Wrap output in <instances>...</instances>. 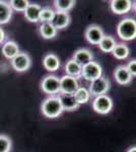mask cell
I'll use <instances>...</instances> for the list:
<instances>
[{
	"label": "cell",
	"mask_w": 136,
	"mask_h": 152,
	"mask_svg": "<svg viewBox=\"0 0 136 152\" xmlns=\"http://www.w3.org/2000/svg\"><path fill=\"white\" fill-rule=\"evenodd\" d=\"M41 111L42 114L49 119L58 118L64 112L58 95H50L44 99L41 104Z\"/></svg>",
	"instance_id": "6da1fadb"
},
{
	"label": "cell",
	"mask_w": 136,
	"mask_h": 152,
	"mask_svg": "<svg viewBox=\"0 0 136 152\" xmlns=\"http://www.w3.org/2000/svg\"><path fill=\"white\" fill-rule=\"evenodd\" d=\"M117 35L122 41H133L136 39V19L126 18L119 21Z\"/></svg>",
	"instance_id": "7a4b0ae2"
},
{
	"label": "cell",
	"mask_w": 136,
	"mask_h": 152,
	"mask_svg": "<svg viewBox=\"0 0 136 152\" xmlns=\"http://www.w3.org/2000/svg\"><path fill=\"white\" fill-rule=\"evenodd\" d=\"M111 83L110 80L105 76H101L98 79H95L90 81V84L88 86V90L91 96H99V95H104L110 90Z\"/></svg>",
	"instance_id": "3957f363"
},
{
	"label": "cell",
	"mask_w": 136,
	"mask_h": 152,
	"mask_svg": "<svg viewBox=\"0 0 136 152\" xmlns=\"http://www.w3.org/2000/svg\"><path fill=\"white\" fill-rule=\"evenodd\" d=\"M114 107L113 100L109 95H99L93 100V109L96 113L100 115H107L112 111Z\"/></svg>",
	"instance_id": "277c9868"
},
{
	"label": "cell",
	"mask_w": 136,
	"mask_h": 152,
	"mask_svg": "<svg viewBox=\"0 0 136 152\" xmlns=\"http://www.w3.org/2000/svg\"><path fill=\"white\" fill-rule=\"evenodd\" d=\"M41 89L49 95L60 94V79L55 75H47L41 81Z\"/></svg>",
	"instance_id": "5b68a950"
},
{
	"label": "cell",
	"mask_w": 136,
	"mask_h": 152,
	"mask_svg": "<svg viewBox=\"0 0 136 152\" xmlns=\"http://www.w3.org/2000/svg\"><path fill=\"white\" fill-rule=\"evenodd\" d=\"M81 77L85 78L87 81H93L103 76V68L96 61H91L90 63L82 66L81 69Z\"/></svg>",
	"instance_id": "8992f818"
},
{
	"label": "cell",
	"mask_w": 136,
	"mask_h": 152,
	"mask_svg": "<svg viewBox=\"0 0 136 152\" xmlns=\"http://www.w3.org/2000/svg\"><path fill=\"white\" fill-rule=\"evenodd\" d=\"M32 65V59L28 53L19 52L11 60V66L17 72H24L29 70Z\"/></svg>",
	"instance_id": "52a82bcc"
},
{
	"label": "cell",
	"mask_w": 136,
	"mask_h": 152,
	"mask_svg": "<svg viewBox=\"0 0 136 152\" xmlns=\"http://www.w3.org/2000/svg\"><path fill=\"white\" fill-rule=\"evenodd\" d=\"M60 79V94H73L79 87V83L76 77L69 75H63Z\"/></svg>",
	"instance_id": "ba28073f"
},
{
	"label": "cell",
	"mask_w": 136,
	"mask_h": 152,
	"mask_svg": "<svg viewBox=\"0 0 136 152\" xmlns=\"http://www.w3.org/2000/svg\"><path fill=\"white\" fill-rule=\"evenodd\" d=\"M105 36L103 28L98 24H90L86 28L85 31V37L86 41L91 45H99V43Z\"/></svg>",
	"instance_id": "9c48e42d"
},
{
	"label": "cell",
	"mask_w": 136,
	"mask_h": 152,
	"mask_svg": "<svg viewBox=\"0 0 136 152\" xmlns=\"http://www.w3.org/2000/svg\"><path fill=\"white\" fill-rule=\"evenodd\" d=\"M114 77H115L116 82L120 85H128L132 81L133 78L126 65H119L118 67H116L114 71Z\"/></svg>",
	"instance_id": "30bf717a"
},
{
	"label": "cell",
	"mask_w": 136,
	"mask_h": 152,
	"mask_svg": "<svg viewBox=\"0 0 136 152\" xmlns=\"http://www.w3.org/2000/svg\"><path fill=\"white\" fill-rule=\"evenodd\" d=\"M110 8L115 14L122 15L128 13L132 9V1L130 0H112L110 2Z\"/></svg>",
	"instance_id": "8fae6325"
},
{
	"label": "cell",
	"mask_w": 136,
	"mask_h": 152,
	"mask_svg": "<svg viewBox=\"0 0 136 152\" xmlns=\"http://www.w3.org/2000/svg\"><path fill=\"white\" fill-rule=\"evenodd\" d=\"M72 59L74 61H76L80 66H85L90 63L91 61H93V54L88 49L81 48L73 53Z\"/></svg>",
	"instance_id": "7c38bea8"
},
{
	"label": "cell",
	"mask_w": 136,
	"mask_h": 152,
	"mask_svg": "<svg viewBox=\"0 0 136 152\" xmlns=\"http://www.w3.org/2000/svg\"><path fill=\"white\" fill-rule=\"evenodd\" d=\"M43 66L49 72H55L60 68L59 57L54 53H49L43 58Z\"/></svg>",
	"instance_id": "4fadbf2b"
},
{
	"label": "cell",
	"mask_w": 136,
	"mask_h": 152,
	"mask_svg": "<svg viewBox=\"0 0 136 152\" xmlns=\"http://www.w3.org/2000/svg\"><path fill=\"white\" fill-rule=\"evenodd\" d=\"M42 7L39 4L36 3H29L26 9L24 10V18H26L29 23H38L40 21Z\"/></svg>",
	"instance_id": "5bb4252c"
},
{
	"label": "cell",
	"mask_w": 136,
	"mask_h": 152,
	"mask_svg": "<svg viewBox=\"0 0 136 152\" xmlns=\"http://www.w3.org/2000/svg\"><path fill=\"white\" fill-rule=\"evenodd\" d=\"M70 15H69L68 12H60V11H56L54 18L52 20V24L58 29H63L65 28H67L70 23Z\"/></svg>",
	"instance_id": "9a60e30c"
},
{
	"label": "cell",
	"mask_w": 136,
	"mask_h": 152,
	"mask_svg": "<svg viewBox=\"0 0 136 152\" xmlns=\"http://www.w3.org/2000/svg\"><path fill=\"white\" fill-rule=\"evenodd\" d=\"M58 96H59V99H60L61 104H62V107H63V111L73 112V111L78 110V107H80V105L76 102V100H75V99H74L73 94H60Z\"/></svg>",
	"instance_id": "2e32d148"
},
{
	"label": "cell",
	"mask_w": 136,
	"mask_h": 152,
	"mask_svg": "<svg viewBox=\"0 0 136 152\" xmlns=\"http://www.w3.org/2000/svg\"><path fill=\"white\" fill-rule=\"evenodd\" d=\"M19 53V47L16 42L7 41L2 46V54L6 59L12 60Z\"/></svg>",
	"instance_id": "e0dca14e"
},
{
	"label": "cell",
	"mask_w": 136,
	"mask_h": 152,
	"mask_svg": "<svg viewBox=\"0 0 136 152\" xmlns=\"http://www.w3.org/2000/svg\"><path fill=\"white\" fill-rule=\"evenodd\" d=\"M39 31L42 38L46 40H51L54 39L57 35V28L52 24V23H42L41 26H39Z\"/></svg>",
	"instance_id": "ac0fdd59"
},
{
	"label": "cell",
	"mask_w": 136,
	"mask_h": 152,
	"mask_svg": "<svg viewBox=\"0 0 136 152\" xmlns=\"http://www.w3.org/2000/svg\"><path fill=\"white\" fill-rule=\"evenodd\" d=\"M117 45V42L114 39V37L110 35H105L103 39L99 43V48L104 53H112L115 46Z\"/></svg>",
	"instance_id": "d6986e66"
},
{
	"label": "cell",
	"mask_w": 136,
	"mask_h": 152,
	"mask_svg": "<svg viewBox=\"0 0 136 152\" xmlns=\"http://www.w3.org/2000/svg\"><path fill=\"white\" fill-rule=\"evenodd\" d=\"M12 12L10 5L8 2L0 1V24H5L9 23L12 18Z\"/></svg>",
	"instance_id": "ffe728a7"
},
{
	"label": "cell",
	"mask_w": 136,
	"mask_h": 152,
	"mask_svg": "<svg viewBox=\"0 0 136 152\" xmlns=\"http://www.w3.org/2000/svg\"><path fill=\"white\" fill-rule=\"evenodd\" d=\"M73 96L75 99L76 102L78 104H87L90 102L91 95L90 94V90L88 88L86 87H83V86H79L76 89V91L73 94Z\"/></svg>",
	"instance_id": "44dd1931"
},
{
	"label": "cell",
	"mask_w": 136,
	"mask_h": 152,
	"mask_svg": "<svg viewBox=\"0 0 136 152\" xmlns=\"http://www.w3.org/2000/svg\"><path fill=\"white\" fill-rule=\"evenodd\" d=\"M81 69L82 66H80L76 61H74L72 58L68 60L65 64V72L66 75L72 76V77H79L81 75Z\"/></svg>",
	"instance_id": "7402d4cb"
},
{
	"label": "cell",
	"mask_w": 136,
	"mask_h": 152,
	"mask_svg": "<svg viewBox=\"0 0 136 152\" xmlns=\"http://www.w3.org/2000/svg\"><path fill=\"white\" fill-rule=\"evenodd\" d=\"M112 54L114 57L118 59V60H124V59H126L129 56L130 49L125 43H117V45L114 48Z\"/></svg>",
	"instance_id": "603a6c76"
},
{
	"label": "cell",
	"mask_w": 136,
	"mask_h": 152,
	"mask_svg": "<svg viewBox=\"0 0 136 152\" xmlns=\"http://www.w3.org/2000/svg\"><path fill=\"white\" fill-rule=\"evenodd\" d=\"M76 2L74 0H55L54 6L56 8V11L60 12H68L73 8Z\"/></svg>",
	"instance_id": "cb8c5ba5"
},
{
	"label": "cell",
	"mask_w": 136,
	"mask_h": 152,
	"mask_svg": "<svg viewBox=\"0 0 136 152\" xmlns=\"http://www.w3.org/2000/svg\"><path fill=\"white\" fill-rule=\"evenodd\" d=\"M55 10L51 7H44L42 8L41 15H40V21L42 23H52L55 15Z\"/></svg>",
	"instance_id": "d4e9b609"
},
{
	"label": "cell",
	"mask_w": 136,
	"mask_h": 152,
	"mask_svg": "<svg viewBox=\"0 0 136 152\" xmlns=\"http://www.w3.org/2000/svg\"><path fill=\"white\" fill-rule=\"evenodd\" d=\"M29 2L28 0H12L9 2V5H10L12 10L19 11V12H24L26 9V7L29 6Z\"/></svg>",
	"instance_id": "484cf974"
},
{
	"label": "cell",
	"mask_w": 136,
	"mask_h": 152,
	"mask_svg": "<svg viewBox=\"0 0 136 152\" xmlns=\"http://www.w3.org/2000/svg\"><path fill=\"white\" fill-rule=\"evenodd\" d=\"M12 142L8 136L0 134V152H10Z\"/></svg>",
	"instance_id": "4316f807"
},
{
	"label": "cell",
	"mask_w": 136,
	"mask_h": 152,
	"mask_svg": "<svg viewBox=\"0 0 136 152\" xmlns=\"http://www.w3.org/2000/svg\"><path fill=\"white\" fill-rule=\"evenodd\" d=\"M126 67H127L128 71L130 72V74L132 75V77L133 76H136V59L131 60L130 62L126 65Z\"/></svg>",
	"instance_id": "83f0119b"
},
{
	"label": "cell",
	"mask_w": 136,
	"mask_h": 152,
	"mask_svg": "<svg viewBox=\"0 0 136 152\" xmlns=\"http://www.w3.org/2000/svg\"><path fill=\"white\" fill-rule=\"evenodd\" d=\"M4 40H5V33H4L3 28L0 26V45L3 43Z\"/></svg>",
	"instance_id": "f1b7e54d"
},
{
	"label": "cell",
	"mask_w": 136,
	"mask_h": 152,
	"mask_svg": "<svg viewBox=\"0 0 136 152\" xmlns=\"http://www.w3.org/2000/svg\"><path fill=\"white\" fill-rule=\"evenodd\" d=\"M127 152H136V146H133L127 150Z\"/></svg>",
	"instance_id": "f546056e"
},
{
	"label": "cell",
	"mask_w": 136,
	"mask_h": 152,
	"mask_svg": "<svg viewBox=\"0 0 136 152\" xmlns=\"http://www.w3.org/2000/svg\"><path fill=\"white\" fill-rule=\"evenodd\" d=\"M132 9L136 12V1H134V2L132 3Z\"/></svg>",
	"instance_id": "4dcf8cb0"
}]
</instances>
